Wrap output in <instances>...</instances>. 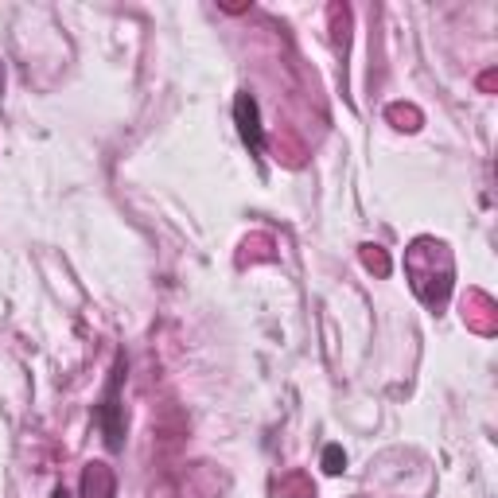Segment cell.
Returning a JSON list of instances; mask_svg holds the SVG:
<instances>
[{
    "label": "cell",
    "mask_w": 498,
    "mask_h": 498,
    "mask_svg": "<svg viewBox=\"0 0 498 498\" xmlns=\"http://www.w3.org/2000/svg\"><path fill=\"white\" fill-rule=\"evenodd\" d=\"M117 389H121V366L113 370V381H109V389H105V401H102V409H97V425L105 428V444H109L113 451L121 448V436H125V425H121V409H117Z\"/></svg>",
    "instance_id": "obj_1"
},
{
    "label": "cell",
    "mask_w": 498,
    "mask_h": 498,
    "mask_svg": "<svg viewBox=\"0 0 498 498\" xmlns=\"http://www.w3.org/2000/svg\"><path fill=\"white\" fill-rule=\"evenodd\" d=\"M234 117H237V133H242V141L249 144L254 152H261L265 133H261V117H257V102H254L249 94H237V102H234Z\"/></svg>",
    "instance_id": "obj_2"
},
{
    "label": "cell",
    "mask_w": 498,
    "mask_h": 498,
    "mask_svg": "<svg viewBox=\"0 0 498 498\" xmlns=\"http://www.w3.org/2000/svg\"><path fill=\"white\" fill-rule=\"evenodd\" d=\"M324 463H327V471H331V475H339V471H343V451L335 448V444H331V448H327Z\"/></svg>",
    "instance_id": "obj_3"
},
{
    "label": "cell",
    "mask_w": 498,
    "mask_h": 498,
    "mask_svg": "<svg viewBox=\"0 0 498 498\" xmlns=\"http://www.w3.org/2000/svg\"><path fill=\"white\" fill-rule=\"evenodd\" d=\"M51 498H71V494H66V490H55V494H51Z\"/></svg>",
    "instance_id": "obj_4"
}]
</instances>
